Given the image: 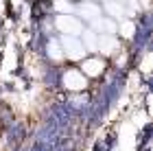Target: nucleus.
<instances>
[{"label":"nucleus","instance_id":"nucleus-1","mask_svg":"<svg viewBox=\"0 0 153 151\" xmlns=\"http://www.w3.org/2000/svg\"><path fill=\"white\" fill-rule=\"evenodd\" d=\"M64 48H66V55L72 59H79L83 57V53H85V46L79 44L74 37H64Z\"/></svg>","mask_w":153,"mask_h":151},{"label":"nucleus","instance_id":"nucleus-2","mask_svg":"<svg viewBox=\"0 0 153 151\" xmlns=\"http://www.w3.org/2000/svg\"><path fill=\"white\" fill-rule=\"evenodd\" d=\"M57 26H59L61 31L70 33V35H76V33L81 31L79 20H74V18H70V16H59V18H57Z\"/></svg>","mask_w":153,"mask_h":151},{"label":"nucleus","instance_id":"nucleus-3","mask_svg":"<svg viewBox=\"0 0 153 151\" xmlns=\"http://www.w3.org/2000/svg\"><path fill=\"white\" fill-rule=\"evenodd\" d=\"M64 83L70 88V90H81V88H85V77H83V72H79V70H70V72H66Z\"/></svg>","mask_w":153,"mask_h":151},{"label":"nucleus","instance_id":"nucleus-4","mask_svg":"<svg viewBox=\"0 0 153 151\" xmlns=\"http://www.w3.org/2000/svg\"><path fill=\"white\" fill-rule=\"evenodd\" d=\"M83 72L90 74V77H96V74L103 72V61L101 59H88L83 64Z\"/></svg>","mask_w":153,"mask_h":151},{"label":"nucleus","instance_id":"nucleus-5","mask_svg":"<svg viewBox=\"0 0 153 151\" xmlns=\"http://www.w3.org/2000/svg\"><path fill=\"white\" fill-rule=\"evenodd\" d=\"M99 48L103 51V53H112V48H116V42L109 35H101L99 37Z\"/></svg>","mask_w":153,"mask_h":151},{"label":"nucleus","instance_id":"nucleus-6","mask_svg":"<svg viewBox=\"0 0 153 151\" xmlns=\"http://www.w3.org/2000/svg\"><path fill=\"white\" fill-rule=\"evenodd\" d=\"M94 26H96V29H99V31H107L105 33V35H112V33H114V29H116V26H114V22H109V20H96V22H94Z\"/></svg>","mask_w":153,"mask_h":151},{"label":"nucleus","instance_id":"nucleus-7","mask_svg":"<svg viewBox=\"0 0 153 151\" xmlns=\"http://www.w3.org/2000/svg\"><path fill=\"white\" fill-rule=\"evenodd\" d=\"M81 13H85L83 18H96L101 11H99V7H94V4H83L81 7Z\"/></svg>","mask_w":153,"mask_h":151},{"label":"nucleus","instance_id":"nucleus-8","mask_svg":"<svg viewBox=\"0 0 153 151\" xmlns=\"http://www.w3.org/2000/svg\"><path fill=\"white\" fill-rule=\"evenodd\" d=\"M131 33H134V24H131V22L123 24V35L125 37H131Z\"/></svg>","mask_w":153,"mask_h":151}]
</instances>
